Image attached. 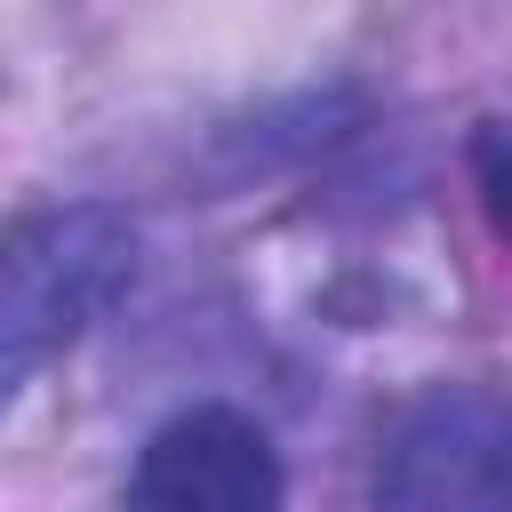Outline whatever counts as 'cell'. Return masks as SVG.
Instances as JSON below:
<instances>
[{"label": "cell", "instance_id": "obj_2", "mask_svg": "<svg viewBox=\"0 0 512 512\" xmlns=\"http://www.w3.org/2000/svg\"><path fill=\"white\" fill-rule=\"evenodd\" d=\"M376 512H512V384H440L376 448Z\"/></svg>", "mask_w": 512, "mask_h": 512}, {"label": "cell", "instance_id": "obj_1", "mask_svg": "<svg viewBox=\"0 0 512 512\" xmlns=\"http://www.w3.org/2000/svg\"><path fill=\"white\" fill-rule=\"evenodd\" d=\"M128 272H136V232L104 200L32 208L0 224V416L48 360H64L112 312Z\"/></svg>", "mask_w": 512, "mask_h": 512}, {"label": "cell", "instance_id": "obj_4", "mask_svg": "<svg viewBox=\"0 0 512 512\" xmlns=\"http://www.w3.org/2000/svg\"><path fill=\"white\" fill-rule=\"evenodd\" d=\"M472 192H480L488 232L512 248V120H488L472 136Z\"/></svg>", "mask_w": 512, "mask_h": 512}, {"label": "cell", "instance_id": "obj_3", "mask_svg": "<svg viewBox=\"0 0 512 512\" xmlns=\"http://www.w3.org/2000/svg\"><path fill=\"white\" fill-rule=\"evenodd\" d=\"M288 464L248 408L192 400L144 432L128 464V512H280Z\"/></svg>", "mask_w": 512, "mask_h": 512}]
</instances>
